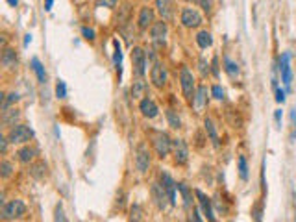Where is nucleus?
<instances>
[{
	"mask_svg": "<svg viewBox=\"0 0 296 222\" xmlns=\"http://www.w3.org/2000/svg\"><path fill=\"white\" fill-rule=\"evenodd\" d=\"M152 145L154 150L158 154V158L165 159L168 154L172 152V145H174V139H170L167 131L161 130H154L152 131Z\"/></svg>",
	"mask_w": 296,
	"mask_h": 222,
	"instance_id": "f257e3e1",
	"label": "nucleus"
},
{
	"mask_svg": "<svg viewBox=\"0 0 296 222\" xmlns=\"http://www.w3.org/2000/svg\"><path fill=\"white\" fill-rule=\"evenodd\" d=\"M180 21H182V24L185 28L193 30V28H200V26L204 24V17L200 15V11H198L197 8L185 6V8L182 9V13H180Z\"/></svg>",
	"mask_w": 296,
	"mask_h": 222,
	"instance_id": "f03ea898",
	"label": "nucleus"
},
{
	"mask_svg": "<svg viewBox=\"0 0 296 222\" xmlns=\"http://www.w3.org/2000/svg\"><path fill=\"white\" fill-rule=\"evenodd\" d=\"M132 70L135 78H143L146 74V52L141 46L132 48Z\"/></svg>",
	"mask_w": 296,
	"mask_h": 222,
	"instance_id": "7ed1b4c3",
	"label": "nucleus"
},
{
	"mask_svg": "<svg viewBox=\"0 0 296 222\" xmlns=\"http://www.w3.org/2000/svg\"><path fill=\"white\" fill-rule=\"evenodd\" d=\"M24 213H26V206H24L23 200H19V198L11 200V202L2 206V219H4V221L21 219V217H24Z\"/></svg>",
	"mask_w": 296,
	"mask_h": 222,
	"instance_id": "20e7f679",
	"label": "nucleus"
},
{
	"mask_svg": "<svg viewBox=\"0 0 296 222\" xmlns=\"http://www.w3.org/2000/svg\"><path fill=\"white\" fill-rule=\"evenodd\" d=\"M9 143L13 145H23V143H28L30 139H33V130L26 124H15L8 133Z\"/></svg>",
	"mask_w": 296,
	"mask_h": 222,
	"instance_id": "39448f33",
	"label": "nucleus"
},
{
	"mask_svg": "<svg viewBox=\"0 0 296 222\" xmlns=\"http://www.w3.org/2000/svg\"><path fill=\"white\" fill-rule=\"evenodd\" d=\"M180 85H182L183 96L189 100H193L195 93H197V84H195V76L189 70V67H182L180 69Z\"/></svg>",
	"mask_w": 296,
	"mask_h": 222,
	"instance_id": "423d86ee",
	"label": "nucleus"
},
{
	"mask_svg": "<svg viewBox=\"0 0 296 222\" xmlns=\"http://www.w3.org/2000/svg\"><path fill=\"white\" fill-rule=\"evenodd\" d=\"M150 82L156 89H163V87H167L168 84V70L165 67V63L161 62H156L154 63V67L150 69Z\"/></svg>",
	"mask_w": 296,
	"mask_h": 222,
	"instance_id": "0eeeda50",
	"label": "nucleus"
},
{
	"mask_svg": "<svg viewBox=\"0 0 296 222\" xmlns=\"http://www.w3.org/2000/svg\"><path fill=\"white\" fill-rule=\"evenodd\" d=\"M280 74H281V82L287 87V91L291 89V84H293V70H291V54L283 52L280 58Z\"/></svg>",
	"mask_w": 296,
	"mask_h": 222,
	"instance_id": "6e6552de",
	"label": "nucleus"
},
{
	"mask_svg": "<svg viewBox=\"0 0 296 222\" xmlns=\"http://www.w3.org/2000/svg\"><path fill=\"white\" fill-rule=\"evenodd\" d=\"M135 167L141 174H146L150 169V152L146 145H139L135 150Z\"/></svg>",
	"mask_w": 296,
	"mask_h": 222,
	"instance_id": "1a4fd4ad",
	"label": "nucleus"
},
{
	"mask_svg": "<svg viewBox=\"0 0 296 222\" xmlns=\"http://www.w3.org/2000/svg\"><path fill=\"white\" fill-rule=\"evenodd\" d=\"M207 102H209V95H207V87L204 84L198 85L197 87V93H195V96L191 100V104H193V109L197 111V113H202L205 107H207Z\"/></svg>",
	"mask_w": 296,
	"mask_h": 222,
	"instance_id": "9d476101",
	"label": "nucleus"
},
{
	"mask_svg": "<svg viewBox=\"0 0 296 222\" xmlns=\"http://www.w3.org/2000/svg\"><path fill=\"white\" fill-rule=\"evenodd\" d=\"M172 156H174L176 165H185V163L189 161V148H187V143H185L183 139H174Z\"/></svg>",
	"mask_w": 296,
	"mask_h": 222,
	"instance_id": "9b49d317",
	"label": "nucleus"
},
{
	"mask_svg": "<svg viewBox=\"0 0 296 222\" xmlns=\"http://www.w3.org/2000/svg\"><path fill=\"white\" fill-rule=\"evenodd\" d=\"M154 23H156V11L150 6H143L139 9V17H137L139 30H148V28H152Z\"/></svg>",
	"mask_w": 296,
	"mask_h": 222,
	"instance_id": "f8f14e48",
	"label": "nucleus"
},
{
	"mask_svg": "<svg viewBox=\"0 0 296 222\" xmlns=\"http://www.w3.org/2000/svg\"><path fill=\"white\" fill-rule=\"evenodd\" d=\"M168 33V24L167 21H156L150 28V39L156 45H163L165 43V37Z\"/></svg>",
	"mask_w": 296,
	"mask_h": 222,
	"instance_id": "ddd939ff",
	"label": "nucleus"
},
{
	"mask_svg": "<svg viewBox=\"0 0 296 222\" xmlns=\"http://www.w3.org/2000/svg\"><path fill=\"white\" fill-rule=\"evenodd\" d=\"M174 0H156V11L161 15V21L170 23L174 19Z\"/></svg>",
	"mask_w": 296,
	"mask_h": 222,
	"instance_id": "4468645a",
	"label": "nucleus"
},
{
	"mask_svg": "<svg viewBox=\"0 0 296 222\" xmlns=\"http://www.w3.org/2000/svg\"><path fill=\"white\" fill-rule=\"evenodd\" d=\"M139 111H141V115H143L144 119H156V117L160 115L158 104H156L152 98H148V96L139 102Z\"/></svg>",
	"mask_w": 296,
	"mask_h": 222,
	"instance_id": "2eb2a0df",
	"label": "nucleus"
},
{
	"mask_svg": "<svg viewBox=\"0 0 296 222\" xmlns=\"http://www.w3.org/2000/svg\"><path fill=\"white\" fill-rule=\"evenodd\" d=\"M161 185H163V189L167 191L168 198H170V204L176 206V202H178V200H176V189H178V184L168 176L167 172H161Z\"/></svg>",
	"mask_w": 296,
	"mask_h": 222,
	"instance_id": "dca6fc26",
	"label": "nucleus"
},
{
	"mask_svg": "<svg viewBox=\"0 0 296 222\" xmlns=\"http://www.w3.org/2000/svg\"><path fill=\"white\" fill-rule=\"evenodd\" d=\"M152 198H154V202L158 204V207H160V209H165V207H167V200L170 202L167 191L163 189V185H161V184H154L152 185Z\"/></svg>",
	"mask_w": 296,
	"mask_h": 222,
	"instance_id": "f3484780",
	"label": "nucleus"
},
{
	"mask_svg": "<svg viewBox=\"0 0 296 222\" xmlns=\"http://www.w3.org/2000/svg\"><path fill=\"white\" fill-rule=\"evenodd\" d=\"M195 194H197L198 198V204H200V207H202V211H204V215L207 217V221L209 222H215V213H213V206H211V200L205 196L202 191H195Z\"/></svg>",
	"mask_w": 296,
	"mask_h": 222,
	"instance_id": "a211bd4d",
	"label": "nucleus"
},
{
	"mask_svg": "<svg viewBox=\"0 0 296 222\" xmlns=\"http://www.w3.org/2000/svg\"><path fill=\"white\" fill-rule=\"evenodd\" d=\"M146 91H148V85L144 82L143 78H137L135 82L132 84V98L133 100H141L146 98Z\"/></svg>",
	"mask_w": 296,
	"mask_h": 222,
	"instance_id": "6ab92c4d",
	"label": "nucleus"
},
{
	"mask_svg": "<svg viewBox=\"0 0 296 222\" xmlns=\"http://www.w3.org/2000/svg\"><path fill=\"white\" fill-rule=\"evenodd\" d=\"M2 67L6 70H11V69H15L17 67V54H15V50L13 48H4V52H2Z\"/></svg>",
	"mask_w": 296,
	"mask_h": 222,
	"instance_id": "aec40b11",
	"label": "nucleus"
},
{
	"mask_svg": "<svg viewBox=\"0 0 296 222\" xmlns=\"http://www.w3.org/2000/svg\"><path fill=\"white\" fill-rule=\"evenodd\" d=\"M48 174V165L45 161H37V163H32L30 165V176L35 180H45Z\"/></svg>",
	"mask_w": 296,
	"mask_h": 222,
	"instance_id": "412c9836",
	"label": "nucleus"
},
{
	"mask_svg": "<svg viewBox=\"0 0 296 222\" xmlns=\"http://www.w3.org/2000/svg\"><path fill=\"white\" fill-rule=\"evenodd\" d=\"M35 156H37V150L33 148V146H23L19 152H17V159L21 161L23 165H28L32 161L35 159Z\"/></svg>",
	"mask_w": 296,
	"mask_h": 222,
	"instance_id": "4be33fe9",
	"label": "nucleus"
},
{
	"mask_svg": "<svg viewBox=\"0 0 296 222\" xmlns=\"http://www.w3.org/2000/svg\"><path fill=\"white\" fill-rule=\"evenodd\" d=\"M204 128L207 131V135H209V141L213 143V146H220V139L219 133H217V128H215V123H213L209 117L204 119Z\"/></svg>",
	"mask_w": 296,
	"mask_h": 222,
	"instance_id": "5701e85b",
	"label": "nucleus"
},
{
	"mask_svg": "<svg viewBox=\"0 0 296 222\" xmlns=\"http://www.w3.org/2000/svg\"><path fill=\"white\" fill-rule=\"evenodd\" d=\"M113 65L117 67V72H119V80L122 76V48L119 39H113Z\"/></svg>",
	"mask_w": 296,
	"mask_h": 222,
	"instance_id": "b1692460",
	"label": "nucleus"
},
{
	"mask_svg": "<svg viewBox=\"0 0 296 222\" xmlns=\"http://www.w3.org/2000/svg\"><path fill=\"white\" fill-rule=\"evenodd\" d=\"M19 109H6V111H2V124L4 126H8V128H13L15 123L19 121Z\"/></svg>",
	"mask_w": 296,
	"mask_h": 222,
	"instance_id": "393cba45",
	"label": "nucleus"
},
{
	"mask_svg": "<svg viewBox=\"0 0 296 222\" xmlns=\"http://www.w3.org/2000/svg\"><path fill=\"white\" fill-rule=\"evenodd\" d=\"M222 63H224V70H226V74H228L230 78H237L239 74H241V69H239V65H237V63L233 62L231 58L224 56Z\"/></svg>",
	"mask_w": 296,
	"mask_h": 222,
	"instance_id": "a878e982",
	"label": "nucleus"
},
{
	"mask_svg": "<svg viewBox=\"0 0 296 222\" xmlns=\"http://www.w3.org/2000/svg\"><path fill=\"white\" fill-rule=\"evenodd\" d=\"M197 45L200 46V48H209V46L213 45V35L209 33L207 30H202L197 33Z\"/></svg>",
	"mask_w": 296,
	"mask_h": 222,
	"instance_id": "bb28decb",
	"label": "nucleus"
},
{
	"mask_svg": "<svg viewBox=\"0 0 296 222\" xmlns=\"http://www.w3.org/2000/svg\"><path fill=\"white\" fill-rule=\"evenodd\" d=\"M32 69H33V72H35V74H37L39 84H45V82H46V72H45V67H43V63L39 62L37 58H33V60H32Z\"/></svg>",
	"mask_w": 296,
	"mask_h": 222,
	"instance_id": "cd10ccee",
	"label": "nucleus"
},
{
	"mask_svg": "<svg viewBox=\"0 0 296 222\" xmlns=\"http://www.w3.org/2000/svg\"><path fill=\"white\" fill-rule=\"evenodd\" d=\"M178 191L182 192V198H183V207L189 209L193 206V194H191V189L185 184H178Z\"/></svg>",
	"mask_w": 296,
	"mask_h": 222,
	"instance_id": "c85d7f7f",
	"label": "nucleus"
},
{
	"mask_svg": "<svg viewBox=\"0 0 296 222\" xmlns=\"http://www.w3.org/2000/svg\"><path fill=\"white\" fill-rule=\"evenodd\" d=\"M237 170H239L241 180L246 182V180H248V161H246L244 156H239V158H237Z\"/></svg>",
	"mask_w": 296,
	"mask_h": 222,
	"instance_id": "c756f323",
	"label": "nucleus"
},
{
	"mask_svg": "<svg viewBox=\"0 0 296 222\" xmlns=\"http://www.w3.org/2000/svg\"><path fill=\"white\" fill-rule=\"evenodd\" d=\"M165 115H167V121L170 128H174V130H180V128H182V119L178 117V113H176L174 109H167Z\"/></svg>",
	"mask_w": 296,
	"mask_h": 222,
	"instance_id": "7c9ffc66",
	"label": "nucleus"
},
{
	"mask_svg": "<svg viewBox=\"0 0 296 222\" xmlns=\"http://www.w3.org/2000/svg\"><path fill=\"white\" fill-rule=\"evenodd\" d=\"M13 170H15V167L8 159H2V163H0V176L4 178V180H8V178H11Z\"/></svg>",
	"mask_w": 296,
	"mask_h": 222,
	"instance_id": "2f4dec72",
	"label": "nucleus"
},
{
	"mask_svg": "<svg viewBox=\"0 0 296 222\" xmlns=\"http://www.w3.org/2000/svg\"><path fill=\"white\" fill-rule=\"evenodd\" d=\"M141 219H143V209L139 204H133L130 209V222H141Z\"/></svg>",
	"mask_w": 296,
	"mask_h": 222,
	"instance_id": "473e14b6",
	"label": "nucleus"
},
{
	"mask_svg": "<svg viewBox=\"0 0 296 222\" xmlns=\"http://www.w3.org/2000/svg\"><path fill=\"white\" fill-rule=\"evenodd\" d=\"M119 11H121V15L117 19V23H121V26H124L126 21L130 19V11H132V8H130V4H124L122 8H119Z\"/></svg>",
	"mask_w": 296,
	"mask_h": 222,
	"instance_id": "72a5a7b5",
	"label": "nucleus"
},
{
	"mask_svg": "<svg viewBox=\"0 0 296 222\" xmlns=\"http://www.w3.org/2000/svg\"><path fill=\"white\" fill-rule=\"evenodd\" d=\"M56 96L58 98H67V85H65V82L63 80H60L58 84H56Z\"/></svg>",
	"mask_w": 296,
	"mask_h": 222,
	"instance_id": "f704fd0d",
	"label": "nucleus"
},
{
	"mask_svg": "<svg viewBox=\"0 0 296 222\" xmlns=\"http://www.w3.org/2000/svg\"><path fill=\"white\" fill-rule=\"evenodd\" d=\"M54 222H67V219H65V211H63V207H61V204H58V206H56V215H54Z\"/></svg>",
	"mask_w": 296,
	"mask_h": 222,
	"instance_id": "c9c22d12",
	"label": "nucleus"
},
{
	"mask_svg": "<svg viewBox=\"0 0 296 222\" xmlns=\"http://www.w3.org/2000/svg\"><path fill=\"white\" fill-rule=\"evenodd\" d=\"M82 35H84V39H87V41H95V39H97L95 30H93V28H87V26H82Z\"/></svg>",
	"mask_w": 296,
	"mask_h": 222,
	"instance_id": "e433bc0d",
	"label": "nucleus"
},
{
	"mask_svg": "<svg viewBox=\"0 0 296 222\" xmlns=\"http://www.w3.org/2000/svg\"><path fill=\"white\" fill-rule=\"evenodd\" d=\"M211 95L215 100H224V89L220 85H213L211 87Z\"/></svg>",
	"mask_w": 296,
	"mask_h": 222,
	"instance_id": "4c0bfd02",
	"label": "nucleus"
},
{
	"mask_svg": "<svg viewBox=\"0 0 296 222\" xmlns=\"http://www.w3.org/2000/svg\"><path fill=\"white\" fill-rule=\"evenodd\" d=\"M198 69H200V74H202V76H207V74H209V63L205 62V60H200V62H198Z\"/></svg>",
	"mask_w": 296,
	"mask_h": 222,
	"instance_id": "58836bf2",
	"label": "nucleus"
},
{
	"mask_svg": "<svg viewBox=\"0 0 296 222\" xmlns=\"http://www.w3.org/2000/svg\"><path fill=\"white\" fill-rule=\"evenodd\" d=\"M189 222H202V217H200V209L198 207H193V211L189 215Z\"/></svg>",
	"mask_w": 296,
	"mask_h": 222,
	"instance_id": "ea45409f",
	"label": "nucleus"
},
{
	"mask_svg": "<svg viewBox=\"0 0 296 222\" xmlns=\"http://www.w3.org/2000/svg\"><path fill=\"white\" fill-rule=\"evenodd\" d=\"M97 4L99 6H104V8H111L113 9L117 4H119V0H97Z\"/></svg>",
	"mask_w": 296,
	"mask_h": 222,
	"instance_id": "a19ab883",
	"label": "nucleus"
},
{
	"mask_svg": "<svg viewBox=\"0 0 296 222\" xmlns=\"http://www.w3.org/2000/svg\"><path fill=\"white\" fill-rule=\"evenodd\" d=\"M261 213H263V204H259V206H256L252 209V215H254L256 222H261Z\"/></svg>",
	"mask_w": 296,
	"mask_h": 222,
	"instance_id": "79ce46f5",
	"label": "nucleus"
},
{
	"mask_svg": "<svg viewBox=\"0 0 296 222\" xmlns=\"http://www.w3.org/2000/svg\"><path fill=\"white\" fill-rule=\"evenodd\" d=\"M276 102H280V104H283V102H285V91H283V89H280V87L276 89Z\"/></svg>",
	"mask_w": 296,
	"mask_h": 222,
	"instance_id": "37998d69",
	"label": "nucleus"
},
{
	"mask_svg": "<svg viewBox=\"0 0 296 222\" xmlns=\"http://www.w3.org/2000/svg\"><path fill=\"white\" fill-rule=\"evenodd\" d=\"M8 143H9L8 137H0V150H2V154L8 152Z\"/></svg>",
	"mask_w": 296,
	"mask_h": 222,
	"instance_id": "c03bdc74",
	"label": "nucleus"
},
{
	"mask_svg": "<svg viewBox=\"0 0 296 222\" xmlns=\"http://www.w3.org/2000/svg\"><path fill=\"white\" fill-rule=\"evenodd\" d=\"M200 6H202L205 13H209L211 11V0H200Z\"/></svg>",
	"mask_w": 296,
	"mask_h": 222,
	"instance_id": "a18cd8bd",
	"label": "nucleus"
},
{
	"mask_svg": "<svg viewBox=\"0 0 296 222\" xmlns=\"http://www.w3.org/2000/svg\"><path fill=\"white\" fill-rule=\"evenodd\" d=\"M281 119H283V113H281V109H276V113H274V121L278 126H281Z\"/></svg>",
	"mask_w": 296,
	"mask_h": 222,
	"instance_id": "49530a36",
	"label": "nucleus"
},
{
	"mask_svg": "<svg viewBox=\"0 0 296 222\" xmlns=\"http://www.w3.org/2000/svg\"><path fill=\"white\" fill-rule=\"evenodd\" d=\"M211 67H213V74H215V76H217V74H219V67H217V58H215V60H213V63H211Z\"/></svg>",
	"mask_w": 296,
	"mask_h": 222,
	"instance_id": "de8ad7c7",
	"label": "nucleus"
},
{
	"mask_svg": "<svg viewBox=\"0 0 296 222\" xmlns=\"http://www.w3.org/2000/svg\"><path fill=\"white\" fill-rule=\"evenodd\" d=\"M52 6H54V0H45V9H46V11H50V9H52Z\"/></svg>",
	"mask_w": 296,
	"mask_h": 222,
	"instance_id": "09e8293b",
	"label": "nucleus"
},
{
	"mask_svg": "<svg viewBox=\"0 0 296 222\" xmlns=\"http://www.w3.org/2000/svg\"><path fill=\"white\" fill-rule=\"evenodd\" d=\"M291 123H293V126H296V109L291 111Z\"/></svg>",
	"mask_w": 296,
	"mask_h": 222,
	"instance_id": "8fccbe9b",
	"label": "nucleus"
},
{
	"mask_svg": "<svg viewBox=\"0 0 296 222\" xmlns=\"http://www.w3.org/2000/svg\"><path fill=\"white\" fill-rule=\"evenodd\" d=\"M32 41V35L28 33V35H24V46H28V43Z\"/></svg>",
	"mask_w": 296,
	"mask_h": 222,
	"instance_id": "3c124183",
	"label": "nucleus"
},
{
	"mask_svg": "<svg viewBox=\"0 0 296 222\" xmlns=\"http://www.w3.org/2000/svg\"><path fill=\"white\" fill-rule=\"evenodd\" d=\"M8 4L11 8H17V4H19V0H8Z\"/></svg>",
	"mask_w": 296,
	"mask_h": 222,
	"instance_id": "603ef678",
	"label": "nucleus"
}]
</instances>
